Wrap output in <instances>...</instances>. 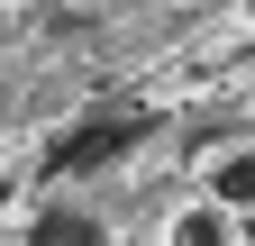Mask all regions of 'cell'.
Returning <instances> with one entry per match:
<instances>
[{
	"label": "cell",
	"instance_id": "4",
	"mask_svg": "<svg viewBox=\"0 0 255 246\" xmlns=\"http://www.w3.org/2000/svg\"><path fill=\"white\" fill-rule=\"evenodd\" d=\"M237 228H228V210H219V201H201V210H182V219H173V246H228Z\"/></svg>",
	"mask_w": 255,
	"mask_h": 246
},
{
	"label": "cell",
	"instance_id": "1",
	"mask_svg": "<svg viewBox=\"0 0 255 246\" xmlns=\"http://www.w3.org/2000/svg\"><path fill=\"white\" fill-rule=\"evenodd\" d=\"M146 128H155L146 110H91V119H73V128L46 146V173H55V182L101 173V164H119V155H128V146H146Z\"/></svg>",
	"mask_w": 255,
	"mask_h": 246
},
{
	"label": "cell",
	"instance_id": "3",
	"mask_svg": "<svg viewBox=\"0 0 255 246\" xmlns=\"http://www.w3.org/2000/svg\"><path fill=\"white\" fill-rule=\"evenodd\" d=\"M210 201L228 210V219L255 210V155H219V164H210Z\"/></svg>",
	"mask_w": 255,
	"mask_h": 246
},
{
	"label": "cell",
	"instance_id": "5",
	"mask_svg": "<svg viewBox=\"0 0 255 246\" xmlns=\"http://www.w3.org/2000/svg\"><path fill=\"white\" fill-rule=\"evenodd\" d=\"M237 219H246V237H255V210H237Z\"/></svg>",
	"mask_w": 255,
	"mask_h": 246
},
{
	"label": "cell",
	"instance_id": "2",
	"mask_svg": "<svg viewBox=\"0 0 255 246\" xmlns=\"http://www.w3.org/2000/svg\"><path fill=\"white\" fill-rule=\"evenodd\" d=\"M27 246H110V219L82 210V201H46L37 228H27Z\"/></svg>",
	"mask_w": 255,
	"mask_h": 246
}]
</instances>
